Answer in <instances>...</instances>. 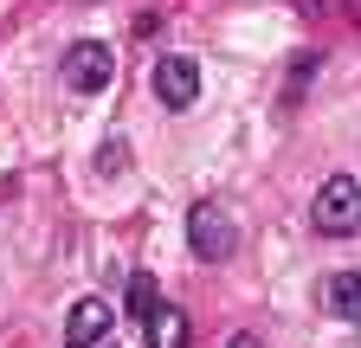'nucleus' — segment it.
<instances>
[{"mask_svg":"<svg viewBox=\"0 0 361 348\" xmlns=\"http://www.w3.org/2000/svg\"><path fill=\"white\" fill-rule=\"evenodd\" d=\"M188 335H194V329H188V316H180L174 303H161V310L142 323V342H149V348H188Z\"/></svg>","mask_w":361,"mask_h":348,"instance_id":"obj_7","label":"nucleus"},{"mask_svg":"<svg viewBox=\"0 0 361 348\" xmlns=\"http://www.w3.org/2000/svg\"><path fill=\"white\" fill-rule=\"evenodd\" d=\"M110 323H116V310H110L104 297H78L71 316H65V348H97L110 335Z\"/></svg>","mask_w":361,"mask_h":348,"instance_id":"obj_5","label":"nucleus"},{"mask_svg":"<svg viewBox=\"0 0 361 348\" xmlns=\"http://www.w3.org/2000/svg\"><path fill=\"white\" fill-rule=\"evenodd\" d=\"M226 348H264V342H258L252 329H239V335H233V342H226Z\"/></svg>","mask_w":361,"mask_h":348,"instance_id":"obj_10","label":"nucleus"},{"mask_svg":"<svg viewBox=\"0 0 361 348\" xmlns=\"http://www.w3.org/2000/svg\"><path fill=\"white\" fill-rule=\"evenodd\" d=\"M323 310L342 316V323L361 316V271H329V278H323Z\"/></svg>","mask_w":361,"mask_h":348,"instance_id":"obj_6","label":"nucleus"},{"mask_svg":"<svg viewBox=\"0 0 361 348\" xmlns=\"http://www.w3.org/2000/svg\"><path fill=\"white\" fill-rule=\"evenodd\" d=\"M149 84H155L161 110H194V97H200V65L188 52H168V58H155Z\"/></svg>","mask_w":361,"mask_h":348,"instance_id":"obj_4","label":"nucleus"},{"mask_svg":"<svg viewBox=\"0 0 361 348\" xmlns=\"http://www.w3.org/2000/svg\"><path fill=\"white\" fill-rule=\"evenodd\" d=\"M188 245H194V258H233L239 251V226H233V213H226L219 200H194L188 206Z\"/></svg>","mask_w":361,"mask_h":348,"instance_id":"obj_2","label":"nucleus"},{"mask_svg":"<svg viewBox=\"0 0 361 348\" xmlns=\"http://www.w3.org/2000/svg\"><path fill=\"white\" fill-rule=\"evenodd\" d=\"M310 220H316V232H323V239H348V232H361V181H355V174H329V181L316 187Z\"/></svg>","mask_w":361,"mask_h":348,"instance_id":"obj_1","label":"nucleus"},{"mask_svg":"<svg viewBox=\"0 0 361 348\" xmlns=\"http://www.w3.org/2000/svg\"><path fill=\"white\" fill-rule=\"evenodd\" d=\"M110 77H116V52L104 46V39H78V46L65 52V84H71L78 97L110 91Z\"/></svg>","mask_w":361,"mask_h":348,"instance_id":"obj_3","label":"nucleus"},{"mask_svg":"<svg viewBox=\"0 0 361 348\" xmlns=\"http://www.w3.org/2000/svg\"><path fill=\"white\" fill-rule=\"evenodd\" d=\"M97 168H104V174H123V168H129V142H123V136H110V142L97 149Z\"/></svg>","mask_w":361,"mask_h":348,"instance_id":"obj_9","label":"nucleus"},{"mask_svg":"<svg viewBox=\"0 0 361 348\" xmlns=\"http://www.w3.org/2000/svg\"><path fill=\"white\" fill-rule=\"evenodd\" d=\"M155 310H161V290H155V278H149V271H135V278H129V316H135V323H149Z\"/></svg>","mask_w":361,"mask_h":348,"instance_id":"obj_8","label":"nucleus"}]
</instances>
